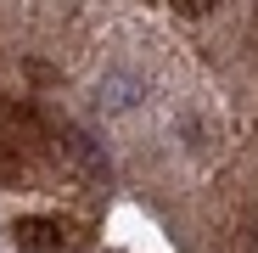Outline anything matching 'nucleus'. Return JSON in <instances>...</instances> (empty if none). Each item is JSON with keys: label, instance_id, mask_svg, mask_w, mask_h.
<instances>
[{"label": "nucleus", "instance_id": "2", "mask_svg": "<svg viewBox=\"0 0 258 253\" xmlns=\"http://www.w3.org/2000/svg\"><path fill=\"white\" fill-rule=\"evenodd\" d=\"M17 242L28 253H56L62 247V225L56 220H17Z\"/></svg>", "mask_w": 258, "mask_h": 253}, {"label": "nucleus", "instance_id": "1", "mask_svg": "<svg viewBox=\"0 0 258 253\" xmlns=\"http://www.w3.org/2000/svg\"><path fill=\"white\" fill-rule=\"evenodd\" d=\"M135 102H141V79H129V73H107V79H96V107L123 113V107H135Z\"/></svg>", "mask_w": 258, "mask_h": 253}, {"label": "nucleus", "instance_id": "3", "mask_svg": "<svg viewBox=\"0 0 258 253\" xmlns=\"http://www.w3.org/2000/svg\"><path fill=\"white\" fill-rule=\"evenodd\" d=\"M0 180H17V158H12V146L0 152Z\"/></svg>", "mask_w": 258, "mask_h": 253}]
</instances>
